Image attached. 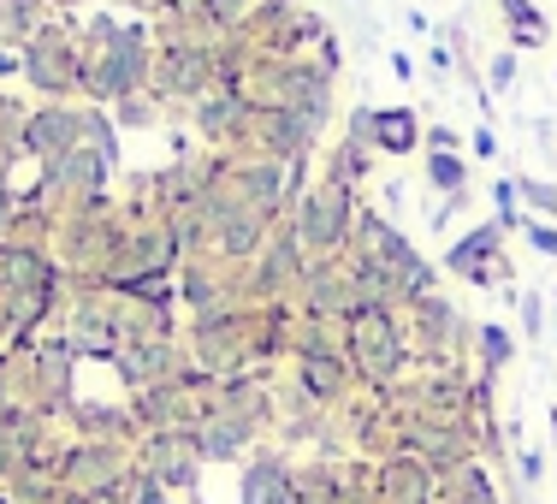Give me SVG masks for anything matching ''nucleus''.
I'll return each mask as SVG.
<instances>
[{"instance_id":"f257e3e1","label":"nucleus","mask_w":557,"mask_h":504,"mask_svg":"<svg viewBox=\"0 0 557 504\" xmlns=\"http://www.w3.org/2000/svg\"><path fill=\"white\" fill-rule=\"evenodd\" d=\"M374 504H433V469L409 451H397L374 475Z\"/></svg>"},{"instance_id":"ddd939ff","label":"nucleus","mask_w":557,"mask_h":504,"mask_svg":"<svg viewBox=\"0 0 557 504\" xmlns=\"http://www.w3.org/2000/svg\"><path fill=\"white\" fill-rule=\"evenodd\" d=\"M510 77H516V60H510V54H504V60H498V65H493V84H498V89H504V84H510Z\"/></svg>"},{"instance_id":"1a4fd4ad","label":"nucleus","mask_w":557,"mask_h":504,"mask_svg":"<svg viewBox=\"0 0 557 504\" xmlns=\"http://www.w3.org/2000/svg\"><path fill=\"white\" fill-rule=\"evenodd\" d=\"M510 333H504V327H481V356H486V368H504L510 362Z\"/></svg>"},{"instance_id":"423d86ee","label":"nucleus","mask_w":557,"mask_h":504,"mask_svg":"<svg viewBox=\"0 0 557 504\" xmlns=\"http://www.w3.org/2000/svg\"><path fill=\"white\" fill-rule=\"evenodd\" d=\"M498 249V225H481V232H469L457 249H450V268L457 273H481V256H493Z\"/></svg>"},{"instance_id":"7ed1b4c3","label":"nucleus","mask_w":557,"mask_h":504,"mask_svg":"<svg viewBox=\"0 0 557 504\" xmlns=\"http://www.w3.org/2000/svg\"><path fill=\"white\" fill-rule=\"evenodd\" d=\"M344 220H350V196L344 184H321L302 208V244L309 249H338L344 244Z\"/></svg>"},{"instance_id":"20e7f679","label":"nucleus","mask_w":557,"mask_h":504,"mask_svg":"<svg viewBox=\"0 0 557 504\" xmlns=\"http://www.w3.org/2000/svg\"><path fill=\"white\" fill-rule=\"evenodd\" d=\"M237 504H297V475H290L273 451H261V457H249L244 475H237Z\"/></svg>"},{"instance_id":"9b49d317","label":"nucleus","mask_w":557,"mask_h":504,"mask_svg":"<svg viewBox=\"0 0 557 504\" xmlns=\"http://www.w3.org/2000/svg\"><path fill=\"white\" fill-rule=\"evenodd\" d=\"M516 190H522V196H528V202H534V208H546V214L557 208V190H552V184H516Z\"/></svg>"},{"instance_id":"6e6552de","label":"nucleus","mask_w":557,"mask_h":504,"mask_svg":"<svg viewBox=\"0 0 557 504\" xmlns=\"http://www.w3.org/2000/svg\"><path fill=\"white\" fill-rule=\"evenodd\" d=\"M119 499H125V504H172L166 487L154 481V475H143V469H131V481L119 487Z\"/></svg>"},{"instance_id":"f8f14e48","label":"nucleus","mask_w":557,"mask_h":504,"mask_svg":"<svg viewBox=\"0 0 557 504\" xmlns=\"http://www.w3.org/2000/svg\"><path fill=\"white\" fill-rule=\"evenodd\" d=\"M528 237H534V244L546 249V256H557V232H552V225H528Z\"/></svg>"},{"instance_id":"0eeeda50","label":"nucleus","mask_w":557,"mask_h":504,"mask_svg":"<svg viewBox=\"0 0 557 504\" xmlns=\"http://www.w3.org/2000/svg\"><path fill=\"white\" fill-rule=\"evenodd\" d=\"M302 380H309L314 397H338L344 392V362L338 356H309V362H302Z\"/></svg>"},{"instance_id":"f03ea898","label":"nucleus","mask_w":557,"mask_h":504,"mask_svg":"<svg viewBox=\"0 0 557 504\" xmlns=\"http://www.w3.org/2000/svg\"><path fill=\"white\" fill-rule=\"evenodd\" d=\"M356 362H362V374L380 380V386L397 374L404 344H397V327L386 321V315H362V321H356Z\"/></svg>"},{"instance_id":"9d476101","label":"nucleus","mask_w":557,"mask_h":504,"mask_svg":"<svg viewBox=\"0 0 557 504\" xmlns=\"http://www.w3.org/2000/svg\"><path fill=\"white\" fill-rule=\"evenodd\" d=\"M428 179H433V184H445V190H457V184L469 179V172H462V161H450V155H433V161H428Z\"/></svg>"},{"instance_id":"39448f33","label":"nucleus","mask_w":557,"mask_h":504,"mask_svg":"<svg viewBox=\"0 0 557 504\" xmlns=\"http://www.w3.org/2000/svg\"><path fill=\"white\" fill-rule=\"evenodd\" d=\"M374 143L386 155H409V149H416V113H409V108L374 113Z\"/></svg>"}]
</instances>
